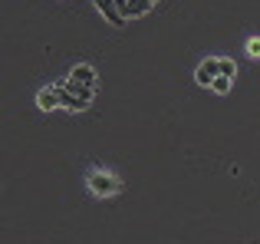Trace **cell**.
<instances>
[{"label":"cell","mask_w":260,"mask_h":244,"mask_svg":"<svg viewBox=\"0 0 260 244\" xmlns=\"http://www.w3.org/2000/svg\"><path fill=\"white\" fill-rule=\"evenodd\" d=\"M56 93H59V106L70 112H83L89 109V103L95 99V89H89L83 83H73V79H66V83H56Z\"/></svg>","instance_id":"obj_1"},{"label":"cell","mask_w":260,"mask_h":244,"mask_svg":"<svg viewBox=\"0 0 260 244\" xmlns=\"http://www.w3.org/2000/svg\"><path fill=\"white\" fill-rule=\"evenodd\" d=\"M89 192L99 195V198H109V195H119V192H122V181L115 178L112 172H102V168H95V172H89Z\"/></svg>","instance_id":"obj_2"},{"label":"cell","mask_w":260,"mask_h":244,"mask_svg":"<svg viewBox=\"0 0 260 244\" xmlns=\"http://www.w3.org/2000/svg\"><path fill=\"white\" fill-rule=\"evenodd\" d=\"M37 106H40V109H46V112L56 109V106H59V93H56V86H46V89H40V93H37Z\"/></svg>","instance_id":"obj_7"},{"label":"cell","mask_w":260,"mask_h":244,"mask_svg":"<svg viewBox=\"0 0 260 244\" xmlns=\"http://www.w3.org/2000/svg\"><path fill=\"white\" fill-rule=\"evenodd\" d=\"M92 4H95V10H99L112 26H125V17L119 13V4H115V0H92Z\"/></svg>","instance_id":"obj_5"},{"label":"cell","mask_w":260,"mask_h":244,"mask_svg":"<svg viewBox=\"0 0 260 244\" xmlns=\"http://www.w3.org/2000/svg\"><path fill=\"white\" fill-rule=\"evenodd\" d=\"M231 83H234V79H228V76H217L211 89H214V93H221V96H224V93H231Z\"/></svg>","instance_id":"obj_8"},{"label":"cell","mask_w":260,"mask_h":244,"mask_svg":"<svg viewBox=\"0 0 260 244\" xmlns=\"http://www.w3.org/2000/svg\"><path fill=\"white\" fill-rule=\"evenodd\" d=\"M115 4H119V13L122 17H142V13H148L155 7V0H115Z\"/></svg>","instance_id":"obj_4"},{"label":"cell","mask_w":260,"mask_h":244,"mask_svg":"<svg viewBox=\"0 0 260 244\" xmlns=\"http://www.w3.org/2000/svg\"><path fill=\"white\" fill-rule=\"evenodd\" d=\"M247 53H250L254 59H260V37H250V40H247Z\"/></svg>","instance_id":"obj_10"},{"label":"cell","mask_w":260,"mask_h":244,"mask_svg":"<svg viewBox=\"0 0 260 244\" xmlns=\"http://www.w3.org/2000/svg\"><path fill=\"white\" fill-rule=\"evenodd\" d=\"M234 73H237V63H234V59H224V56H221V76L234 79Z\"/></svg>","instance_id":"obj_9"},{"label":"cell","mask_w":260,"mask_h":244,"mask_svg":"<svg viewBox=\"0 0 260 244\" xmlns=\"http://www.w3.org/2000/svg\"><path fill=\"white\" fill-rule=\"evenodd\" d=\"M221 76V56H208L201 66L194 70V79L201 86H214V79Z\"/></svg>","instance_id":"obj_3"},{"label":"cell","mask_w":260,"mask_h":244,"mask_svg":"<svg viewBox=\"0 0 260 244\" xmlns=\"http://www.w3.org/2000/svg\"><path fill=\"white\" fill-rule=\"evenodd\" d=\"M70 79H73V83H83V86H89V89H95V86H99V76H95V70H92L89 63H79V66H73Z\"/></svg>","instance_id":"obj_6"}]
</instances>
